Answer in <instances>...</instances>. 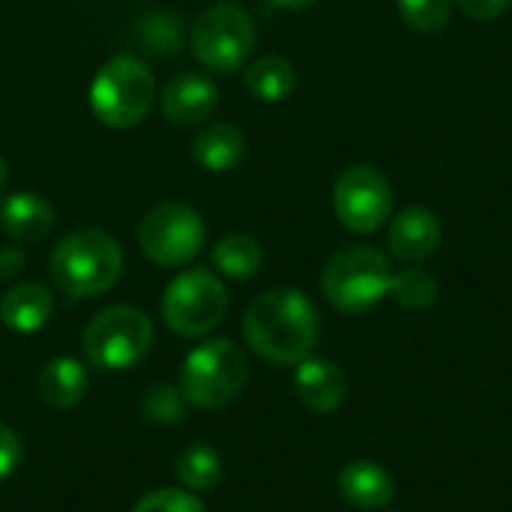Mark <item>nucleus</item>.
Instances as JSON below:
<instances>
[{
  "instance_id": "nucleus-28",
  "label": "nucleus",
  "mask_w": 512,
  "mask_h": 512,
  "mask_svg": "<svg viewBox=\"0 0 512 512\" xmlns=\"http://www.w3.org/2000/svg\"><path fill=\"white\" fill-rule=\"evenodd\" d=\"M453 3L474 21H492L510 6V0H453Z\"/></svg>"
},
{
  "instance_id": "nucleus-10",
  "label": "nucleus",
  "mask_w": 512,
  "mask_h": 512,
  "mask_svg": "<svg viewBox=\"0 0 512 512\" xmlns=\"http://www.w3.org/2000/svg\"><path fill=\"white\" fill-rule=\"evenodd\" d=\"M336 219L354 234H372L393 216V186L375 165H351L333 186Z\"/></svg>"
},
{
  "instance_id": "nucleus-3",
  "label": "nucleus",
  "mask_w": 512,
  "mask_h": 512,
  "mask_svg": "<svg viewBox=\"0 0 512 512\" xmlns=\"http://www.w3.org/2000/svg\"><path fill=\"white\" fill-rule=\"evenodd\" d=\"M249 381V363L231 339H207L192 348L180 369V390L189 405L201 411H222L234 405Z\"/></svg>"
},
{
  "instance_id": "nucleus-5",
  "label": "nucleus",
  "mask_w": 512,
  "mask_h": 512,
  "mask_svg": "<svg viewBox=\"0 0 512 512\" xmlns=\"http://www.w3.org/2000/svg\"><path fill=\"white\" fill-rule=\"evenodd\" d=\"M156 99V81L144 60L132 54L111 57L90 84V108L108 129L138 126Z\"/></svg>"
},
{
  "instance_id": "nucleus-12",
  "label": "nucleus",
  "mask_w": 512,
  "mask_h": 512,
  "mask_svg": "<svg viewBox=\"0 0 512 512\" xmlns=\"http://www.w3.org/2000/svg\"><path fill=\"white\" fill-rule=\"evenodd\" d=\"M441 237H444L441 219L429 207L414 204L393 216V225L387 234V249L402 264H420L438 252Z\"/></svg>"
},
{
  "instance_id": "nucleus-14",
  "label": "nucleus",
  "mask_w": 512,
  "mask_h": 512,
  "mask_svg": "<svg viewBox=\"0 0 512 512\" xmlns=\"http://www.w3.org/2000/svg\"><path fill=\"white\" fill-rule=\"evenodd\" d=\"M339 495L357 510H387L396 501V480L378 462H348L339 474Z\"/></svg>"
},
{
  "instance_id": "nucleus-26",
  "label": "nucleus",
  "mask_w": 512,
  "mask_h": 512,
  "mask_svg": "<svg viewBox=\"0 0 512 512\" xmlns=\"http://www.w3.org/2000/svg\"><path fill=\"white\" fill-rule=\"evenodd\" d=\"M132 512H207L201 498L189 489H153L144 498H138V504Z\"/></svg>"
},
{
  "instance_id": "nucleus-8",
  "label": "nucleus",
  "mask_w": 512,
  "mask_h": 512,
  "mask_svg": "<svg viewBox=\"0 0 512 512\" xmlns=\"http://www.w3.org/2000/svg\"><path fill=\"white\" fill-rule=\"evenodd\" d=\"M255 45V21L234 3H213L192 24V54L210 72H237Z\"/></svg>"
},
{
  "instance_id": "nucleus-4",
  "label": "nucleus",
  "mask_w": 512,
  "mask_h": 512,
  "mask_svg": "<svg viewBox=\"0 0 512 512\" xmlns=\"http://www.w3.org/2000/svg\"><path fill=\"white\" fill-rule=\"evenodd\" d=\"M393 285L390 258L375 246H345L324 264L321 291L336 312L363 315L375 309Z\"/></svg>"
},
{
  "instance_id": "nucleus-19",
  "label": "nucleus",
  "mask_w": 512,
  "mask_h": 512,
  "mask_svg": "<svg viewBox=\"0 0 512 512\" xmlns=\"http://www.w3.org/2000/svg\"><path fill=\"white\" fill-rule=\"evenodd\" d=\"M246 90L258 99V102H282L294 93L297 87V72L291 66V60L279 57V54H267V57H258L246 75Z\"/></svg>"
},
{
  "instance_id": "nucleus-24",
  "label": "nucleus",
  "mask_w": 512,
  "mask_h": 512,
  "mask_svg": "<svg viewBox=\"0 0 512 512\" xmlns=\"http://www.w3.org/2000/svg\"><path fill=\"white\" fill-rule=\"evenodd\" d=\"M186 396L174 384H153L141 393L138 411L153 426H177L186 417Z\"/></svg>"
},
{
  "instance_id": "nucleus-30",
  "label": "nucleus",
  "mask_w": 512,
  "mask_h": 512,
  "mask_svg": "<svg viewBox=\"0 0 512 512\" xmlns=\"http://www.w3.org/2000/svg\"><path fill=\"white\" fill-rule=\"evenodd\" d=\"M270 6H276V9H285V12H297V9H309V6H315L318 0H267Z\"/></svg>"
},
{
  "instance_id": "nucleus-21",
  "label": "nucleus",
  "mask_w": 512,
  "mask_h": 512,
  "mask_svg": "<svg viewBox=\"0 0 512 512\" xmlns=\"http://www.w3.org/2000/svg\"><path fill=\"white\" fill-rule=\"evenodd\" d=\"M174 474L183 489L207 492L222 480V456L210 444H189L186 450H180L174 462Z\"/></svg>"
},
{
  "instance_id": "nucleus-9",
  "label": "nucleus",
  "mask_w": 512,
  "mask_h": 512,
  "mask_svg": "<svg viewBox=\"0 0 512 512\" xmlns=\"http://www.w3.org/2000/svg\"><path fill=\"white\" fill-rule=\"evenodd\" d=\"M207 240L201 213L180 201L156 204L138 225V246L156 267H183L198 258Z\"/></svg>"
},
{
  "instance_id": "nucleus-20",
  "label": "nucleus",
  "mask_w": 512,
  "mask_h": 512,
  "mask_svg": "<svg viewBox=\"0 0 512 512\" xmlns=\"http://www.w3.org/2000/svg\"><path fill=\"white\" fill-rule=\"evenodd\" d=\"M210 261H213L216 273H222L228 279H252L264 264V252H261L258 240L249 234H225L213 246Z\"/></svg>"
},
{
  "instance_id": "nucleus-2",
  "label": "nucleus",
  "mask_w": 512,
  "mask_h": 512,
  "mask_svg": "<svg viewBox=\"0 0 512 512\" xmlns=\"http://www.w3.org/2000/svg\"><path fill=\"white\" fill-rule=\"evenodd\" d=\"M123 276L120 243L99 228L66 234L51 252V282L66 300H87L111 291Z\"/></svg>"
},
{
  "instance_id": "nucleus-6",
  "label": "nucleus",
  "mask_w": 512,
  "mask_h": 512,
  "mask_svg": "<svg viewBox=\"0 0 512 512\" xmlns=\"http://www.w3.org/2000/svg\"><path fill=\"white\" fill-rule=\"evenodd\" d=\"M153 345V321L138 306H108L96 312L81 336L84 357L102 372L132 369Z\"/></svg>"
},
{
  "instance_id": "nucleus-31",
  "label": "nucleus",
  "mask_w": 512,
  "mask_h": 512,
  "mask_svg": "<svg viewBox=\"0 0 512 512\" xmlns=\"http://www.w3.org/2000/svg\"><path fill=\"white\" fill-rule=\"evenodd\" d=\"M6 177H9V168H6V159L0 156V189L6 186Z\"/></svg>"
},
{
  "instance_id": "nucleus-11",
  "label": "nucleus",
  "mask_w": 512,
  "mask_h": 512,
  "mask_svg": "<svg viewBox=\"0 0 512 512\" xmlns=\"http://www.w3.org/2000/svg\"><path fill=\"white\" fill-rule=\"evenodd\" d=\"M216 105H219V87L204 72H177L159 96V108L165 120L174 126H198L210 120Z\"/></svg>"
},
{
  "instance_id": "nucleus-29",
  "label": "nucleus",
  "mask_w": 512,
  "mask_h": 512,
  "mask_svg": "<svg viewBox=\"0 0 512 512\" xmlns=\"http://www.w3.org/2000/svg\"><path fill=\"white\" fill-rule=\"evenodd\" d=\"M27 258L18 246H0V282H12L24 273Z\"/></svg>"
},
{
  "instance_id": "nucleus-1",
  "label": "nucleus",
  "mask_w": 512,
  "mask_h": 512,
  "mask_svg": "<svg viewBox=\"0 0 512 512\" xmlns=\"http://www.w3.org/2000/svg\"><path fill=\"white\" fill-rule=\"evenodd\" d=\"M318 309L297 288L258 294L243 315V336L252 354L273 366H297L318 345Z\"/></svg>"
},
{
  "instance_id": "nucleus-15",
  "label": "nucleus",
  "mask_w": 512,
  "mask_h": 512,
  "mask_svg": "<svg viewBox=\"0 0 512 512\" xmlns=\"http://www.w3.org/2000/svg\"><path fill=\"white\" fill-rule=\"evenodd\" d=\"M54 315V297L42 282L12 285L0 297V324L12 333L30 336L39 333Z\"/></svg>"
},
{
  "instance_id": "nucleus-18",
  "label": "nucleus",
  "mask_w": 512,
  "mask_h": 512,
  "mask_svg": "<svg viewBox=\"0 0 512 512\" xmlns=\"http://www.w3.org/2000/svg\"><path fill=\"white\" fill-rule=\"evenodd\" d=\"M87 387H90L87 369L78 360H72V357H54V360H48L39 369V378H36L39 399L48 408H57V411L75 408L87 396Z\"/></svg>"
},
{
  "instance_id": "nucleus-7",
  "label": "nucleus",
  "mask_w": 512,
  "mask_h": 512,
  "mask_svg": "<svg viewBox=\"0 0 512 512\" xmlns=\"http://www.w3.org/2000/svg\"><path fill=\"white\" fill-rule=\"evenodd\" d=\"M159 312L171 333L183 339L207 336L228 315L225 282L204 267H192L168 282V288L162 291Z\"/></svg>"
},
{
  "instance_id": "nucleus-22",
  "label": "nucleus",
  "mask_w": 512,
  "mask_h": 512,
  "mask_svg": "<svg viewBox=\"0 0 512 512\" xmlns=\"http://www.w3.org/2000/svg\"><path fill=\"white\" fill-rule=\"evenodd\" d=\"M138 42L156 57H171L183 45V21L177 12H150L138 24Z\"/></svg>"
},
{
  "instance_id": "nucleus-23",
  "label": "nucleus",
  "mask_w": 512,
  "mask_h": 512,
  "mask_svg": "<svg viewBox=\"0 0 512 512\" xmlns=\"http://www.w3.org/2000/svg\"><path fill=\"white\" fill-rule=\"evenodd\" d=\"M390 297L402 309H411V312L429 309L438 300V279L423 267H405V270L393 273Z\"/></svg>"
},
{
  "instance_id": "nucleus-16",
  "label": "nucleus",
  "mask_w": 512,
  "mask_h": 512,
  "mask_svg": "<svg viewBox=\"0 0 512 512\" xmlns=\"http://www.w3.org/2000/svg\"><path fill=\"white\" fill-rule=\"evenodd\" d=\"M0 225L18 243H39L54 228V207L36 192H15L0 204Z\"/></svg>"
},
{
  "instance_id": "nucleus-17",
  "label": "nucleus",
  "mask_w": 512,
  "mask_h": 512,
  "mask_svg": "<svg viewBox=\"0 0 512 512\" xmlns=\"http://www.w3.org/2000/svg\"><path fill=\"white\" fill-rule=\"evenodd\" d=\"M243 156H246V135L234 123H210L192 141V159L210 174H225L237 168Z\"/></svg>"
},
{
  "instance_id": "nucleus-25",
  "label": "nucleus",
  "mask_w": 512,
  "mask_h": 512,
  "mask_svg": "<svg viewBox=\"0 0 512 512\" xmlns=\"http://www.w3.org/2000/svg\"><path fill=\"white\" fill-rule=\"evenodd\" d=\"M396 3L405 24L420 33H441L453 15V0H396Z\"/></svg>"
},
{
  "instance_id": "nucleus-27",
  "label": "nucleus",
  "mask_w": 512,
  "mask_h": 512,
  "mask_svg": "<svg viewBox=\"0 0 512 512\" xmlns=\"http://www.w3.org/2000/svg\"><path fill=\"white\" fill-rule=\"evenodd\" d=\"M21 456H24L21 438L9 426L0 423V480L15 474V468L21 465Z\"/></svg>"
},
{
  "instance_id": "nucleus-13",
  "label": "nucleus",
  "mask_w": 512,
  "mask_h": 512,
  "mask_svg": "<svg viewBox=\"0 0 512 512\" xmlns=\"http://www.w3.org/2000/svg\"><path fill=\"white\" fill-rule=\"evenodd\" d=\"M294 396L315 414H333L348 399V378L336 363L324 357H306L294 372Z\"/></svg>"
}]
</instances>
